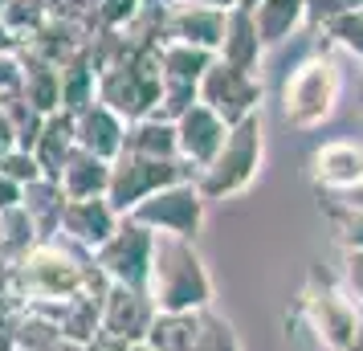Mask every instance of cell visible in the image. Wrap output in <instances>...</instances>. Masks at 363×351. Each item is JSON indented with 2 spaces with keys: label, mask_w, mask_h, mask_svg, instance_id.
<instances>
[{
  "label": "cell",
  "mask_w": 363,
  "mask_h": 351,
  "mask_svg": "<svg viewBox=\"0 0 363 351\" xmlns=\"http://www.w3.org/2000/svg\"><path fill=\"white\" fill-rule=\"evenodd\" d=\"M147 299L155 302L160 315H196L213 306V278H208L196 241L155 233Z\"/></svg>",
  "instance_id": "obj_1"
},
{
  "label": "cell",
  "mask_w": 363,
  "mask_h": 351,
  "mask_svg": "<svg viewBox=\"0 0 363 351\" xmlns=\"http://www.w3.org/2000/svg\"><path fill=\"white\" fill-rule=\"evenodd\" d=\"M343 99V69L330 53L302 57L281 82V115L294 131H318L335 118Z\"/></svg>",
  "instance_id": "obj_2"
},
{
  "label": "cell",
  "mask_w": 363,
  "mask_h": 351,
  "mask_svg": "<svg viewBox=\"0 0 363 351\" xmlns=\"http://www.w3.org/2000/svg\"><path fill=\"white\" fill-rule=\"evenodd\" d=\"M262 155H265L262 115H249L237 127H229V139H225V147L216 151L213 164L200 167V176H196L200 196L213 204V201H229L237 192H245L257 180V172H262Z\"/></svg>",
  "instance_id": "obj_3"
},
{
  "label": "cell",
  "mask_w": 363,
  "mask_h": 351,
  "mask_svg": "<svg viewBox=\"0 0 363 351\" xmlns=\"http://www.w3.org/2000/svg\"><path fill=\"white\" fill-rule=\"evenodd\" d=\"M164 94V69H160V50H127L123 62L99 74V102H106L123 123L155 115Z\"/></svg>",
  "instance_id": "obj_4"
},
{
  "label": "cell",
  "mask_w": 363,
  "mask_h": 351,
  "mask_svg": "<svg viewBox=\"0 0 363 351\" xmlns=\"http://www.w3.org/2000/svg\"><path fill=\"white\" fill-rule=\"evenodd\" d=\"M298 318L311 327L323 351H347L363 339V311L343 286L311 274L306 290L298 294Z\"/></svg>",
  "instance_id": "obj_5"
},
{
  "label": "cell",
  "mask_w": 363,
  "mask_h": 351,
  "mask_svg": "<svg viewBox=\"0 0 363 351\" xmlns=\"http://www.w3.org/2000/svg\"><path fill=\"white\" fill-rule=\"evenodd\" d=\"M180 180H196V172L184 164V160H151V155H131L123 151L118 160H111V188H106V201L115 204L118 217H127L135 204H143L151 192H160L167 184H180Z\"/></svg>",
  "instance_id": "obj_6"
},
{
  "label": "cell",
  "mask_w": 363,
  "mask_h": 351,
  "mask_svg": "<svg viewBox=\"0 0 363 351\" xmlns=\"http://www.w3.org/2000/svg\"><path fill=\"white\" fill-rule=\"evenodd\" d=\"M204 208H208V201L200 196L196 180H180V184H167L160 192H151L147 201L135 204L127 217L139 221L151 233L196 241V233L204 229Z\"/></svg>",
  "instance_id": "obj_7"
},
{
  "label": "cell",
  "mask_w": 363,
  "mask_h": 351,
  "mask_svg": "<svg viewBox=\"0 0 363 351\" xmlns=\"http://www.w3.org/2000/svg\"><path fill=\"white\" fill-rule=\"evenodd\" d=\"M151 253H155V233L143 229L139 221L123 217L115 237L94 250V266L111 278L115 286H131V290H147L151 274Z\"/></svg>",
  "instance_id": "obj_8"
},
{
  "label": "cell",
  "mask_w": 363,
  "mask_h": 351,
  "mask_svg": "<svg viewBox=\"0 0 363 351\" xmlns=\"http://www.w3.org/2000/svg\"><path fill=\"white\" fill-rule=\"evenodd\" d=\"M262 78L257 74H245V69H233L225 66L220 57H216L213 66L204 69V78H200V102L216 111V115L225 118L229 127H237L241 118L249 115H262Z\"/></svg>",
  "instance_id": "obj_9"
},
{
  "label": "cell",
  "mask_w": 363,
  "mask_h": 351,
  "mask_svg": "<svg viewBox=\"0 0 363 351\" xmlns=\"http://www.w3.org/2000/svg\"><path fill=\"white\" fill-rule=\"evenodd\" d=\"M311 184L330 196H347L363 188V143L355 139H327L311 151V167H306Z\"/></svg>",
  "instance_id": "obj_10"
},
{
  "label": "cell",
  "mask_w": 363,
  "mask_h": 351,
  "mask_svg": "<svg viewBox=\"0 0 363 351\" xmlns=\"http://www.w3.org/2000/svg\"><path fill=\"white\" fill-rule=\"evenodd\" d=\"M155 302L147 299V290H131V286H115L102 299V331L127 339V343H147L151 327H155Z\"/></svg>",
  "instance_id": "obj_11"
},
{
  "label": "cell",
  "mask_w": 363,
  "mask_h": 351,
  "mask_svg": "<svg viewBox=\"0 0 363 351\" xmlns=\"http://www.w3.org/2000/svg\"><path fill=\"white\" fill-rule=\"evenodd\" d=\"M225 139H229V123L208 111L204 102H196L192 111H184L176 118V143H180V160L192 172L200 176V167H208L216 160V151L225 147Z\"/></svg>",
  "instance_id": "obj_12"
},
{
  "label": "cell",
  "mask_w": 363,
  "mask_h": 351,
  "mask_svg": "<svg viewBox=\"0 0 363 351\" xmlns=\"http://www.w3.org/2000/svg\"><path fill=\"white\" fill-rule=\"evenodd\" d=\"M123 225V217L115 213V204L106 201V196H86V201H69L66 213H62V229L57 237H66L74 245H82V250H99L106 245L115 229Z\"/></svg>",
  "instance_id": "obj_13"
},
{
  "label": "cell",
  "mask_w": 363,
  "mask_h": 351,
  "mask_svg": "<svg viewBox=\"0 0 363 351\" xmlns=\"http://www.w3.org/2000/svg\"><path fill=\"white\" fill-rule=\"evenodd\" d=\"M225 21H229V13H220V9L180 0V4L167 9V41H184V45L216 53L220 41H225Z\"/></svg>",
  "instance_id": "obj_14"
},
{
  "label": "cell",
  "mask_w": 363,
  "mask_h": 351,
  "mask_svg": "<svg viewBox=\"0 0 363 351\" xmlns=\"http://www.w3.org/2000/svg\"><path fill=\"white\" fill-rule=\"evenodd\" d=\"M74 139L78 147L99 155V160H118L123 155V139H127V123L106 106V102H90L74 115Z\"/></svg>",
  "instance_id": "obj_15"
},
{
  "label": "cell",
  "mask_w": 363,
  "mask_h": 351,
  "mask_svg": "<svg viewBox=\"0 0 363 351\" xmlns=\"http://www.w3.org/2000/svg\"><path fill=\"white\" fill-rule=\"evenodd\" d=\"M262 37H257V21H253V9H229V21H225V41L216 57L233 69H245V74H257L262 69Z\"/></svg>",
  "instance_id": "obj_16"
},
{
  "label": "cell",
  "mask_w": 363,
  "mask_h": 351,
  "mask_svg": "<svg viewBox=\"0 0 363 351\" xmlns=\"http://www.w3.org/2000/svg\"><path fill=\"white\" fill-rule=\"evenodd\" d=\"M57 184L69 201H86V196H106L111 188V160H99L90 151H74L66 160V167L57 172Z\"/></svg>",
  "instance_id": "obj_17"
},
{
  "label": "cell",
  "mask_w": 363,
  "mask_h": 351,
  "mask_svg": "<svg viewBox=\"0 0 363 351\" xmlns=\"http://www.w3.org/2000/svg\"><path fill=\"white\" fill-rule=\"evenodd\" d=\"M66 204H69V196L62 192V184H57V180H50V176H41V180H33V184H25V192H21V208L33 217L41 241L57 237Z\"/></svg>",
  "instance_id": "obj_18"
},
{
  "label": "cell",
  "mask_w": 363,
  "mask_h": 351,
  "mask_svg": "<svg viewBox=\"0 0 363 351\" xmlns=\"http://www.w3.org/2000/svg\"><path fill=\"white\" fill-rule=\"evenodd\" d=\"M21 62H25L21 94L33 102L41 115H57L62 111V66H53V62H45L29 50H21Z\"/></svg>",
  "instance_id": "obj_19"
},
{
  "label": "cell",
  "mask_w": 363,
  "mask_h": 351,
  "mask_svg": "<svg viewBox=\"0 0 363 351\" xmlns=\"http://www.w3.org/2000/svg\"><path fill=\"white\" fill-rule=\"evenodd\" d=\"M253 21H257V37H262L265 50H274L281 41L306 25V0H262L253 9Z\"/></svg>",
  "instance_id": "obj_20"
},
{
  "label": "cell",
  "mask_w": 363,
  "mask_h": 351,
  "mask_svg": "<svg viewBox=\"0 0 363 351\" xmlns=\"http://www.w3.org/2000/svg\"><path fill=\"white\" fill-rule=\"evenodd\" d=\"M78 151V139H74V115H66V111H57V115L45 118V127H41V139H37V164H41V172L50 176V180H57V172L66 167V160Z\"/></svg>",
  "instance_id": "obj_21"
},
{
  "label": "cell",
  "mask_w": 363,
  "mask_h": 351,
  "mask_svg": "<svg viewBox=\"0 0 363 351\" xmlns=\"http://www.w3.org/2000/svg\"><path fill=\"white\" fill-rule=\"evenodd\" d=\"M123 151L131 155H151V160H180V143H176V123L167 118H139V123H127V139H123Z\"/></svg>",
  "instance_id": "obj_22"
},
{
  "label": "cell",
  "mask_w": 363,
  "mask_h": 351,
  "mask_svg": "<svg viewBox=\"0 0 363 351\" xmlns=\"http://www.w3.org/2000/svg\"><path fill=\"white\" fill-rule=\"evenodd\" d=\"M94 99H99V66L90 62V45H86L78 57L62 62V111L78 115Z\"/></svg>",
  "instance_id": "obj_23"
},
{
  "label": "cell",
  "mask_w": 363,
  "mask_h": 351,
  "mask_svg": "<svg viewBox=\"0 0 363 351\" xmlns=\"http://www.w3.org/2000/svg\"><path fill=\"white\" fill-rule=\"evenodd\" d=\"M37 245H41V233H37L33 217L21 204L9 208V213H0V262L4 266H21Z\"/></svg>",
  "instance_id": "obj_24"
},
{
  "label": "cell",
  "mask_w": 363,
  "mask_h": 351,
  "mask_svg": "<svg viewBox=\"0 0 363 351\" xmlns=\"http://www.w3.org/2000/svg\"><path fill=\"white\" fill-rule=\"evenodd\" d=\"M216 62V53L196 50V45H184V41H164L160 45V69H164V82H188L200 86L204 69Z\"/></svg>",
  "instance_id": "obj_25"
},
{
  "label": "cell",
  "mask_w": 363,
  "mask_h": 351,
  "mask_svg": "<svg viewBox=\"0 0 363 351\" xmlns=\"http://www.w3.org/2000/svg\"><path fill=\"white\" fill-rule=\"evenodd\" d=\"M200 323H204V311H196V315H160L147 343L155 351H192L200 339Z\"/></svg>",
  "instance_id": "obj_26"
},
{
  "label": "cell",
  "mask_w": 363,
  "mask_h": 351,
  "mask_svg": "<svg viewBox=\"0 0 363 351\" xmlns=\"http://www.w3.org/2000/svg\"><path fill=\"white\" fill-rule=\"evenodd\" d=\"M318 204H323L327 221L335 225L339 245H343V250H363V208L347 204L343 196H330V192H323V201Z\"/></svg>",
  "instance_id": "obj_27"
},
{
  "label": "cell",
  "mask_w": 363,
  "mask_h": 351,
  "mask_svg": "<svg viewBox=\"0 0 363 351\" xmlns=\"http://www.w3.org/2000/svg\"><path fill=\"white\" fill-rule=\"evenodd\" d=\"M50 17H53L50 0H9V4H4V13H0V21L9 25V33L17 37L21 45H25V41H29V37H33Z\"/></svg>",
  "instance_id": "obj_28"
},
{
  "label": "cell",
  "mask_w": 363,
  "mask_h": 351,
  "mask_svg": "<svg viewBox=\"0 0 363 351\" xmlns=\"http://www.w3.org/2000/svg\"><path fill=\"white\" fill-rule=\"evenodd\" d=\"M318 33H323V41H327L330 50L351 53V57H355V66H359V62H363V4H359V9H351V13H343V17L327 21Z\"/></svg>",
  "instance_id": "obj_29"
},
{
  "label": "cell",
  "mask_w": 363,
  "mask_h": 351,
  "mask_svg": "<svg viewBox=\"0 0 363 351\" xmlns=\"http://www.w3.org/2000/svg\"><path fill=\"white\" fill-rule=\"evenodd\" d=\"M192 351H241L237 347V335L225 318H216L213 311H204V323H200V339Z\"/></svg>",
  "instance_id": "obj_30"
},
{
  "label": "cell",
  "mask_w": 363,
  "mask_h": 351,
  "mask_svg": "<svg viewBox=\"0 0 363 351\" xmlns=\"http://www.w3.org/2000/svg\"><path fill=\"white\" fill-rule=\"evenodd\" d=\"M0 172H4V176H13L21 188L45 176V172H41V164H37V155H33V151H25V147H13L9 155H0Z\"/></svg>",
  "instance_id": "obj_31"
},
{
  "label": "cell",
  "mask_w": 363,
  "mask_h": 351,
  "mask_svg": "<svg viewBox=\"0 0 363 351\" xmlns=\"http://www.w3.org/2000/svg\"><path fill=\"white\" fill-rule=\"evenodd\" d=\"M339 278H343V290L355 299V306L363 311V250H343L339 257Z\"/></svg>",
  "instance_id": "obj_32"
},
{
  "label": "cell",
  "mask_w": 363,
  "mask_h": 351,
  "mask_svg": "<svg viewBox=\"0 0 363 351\" xmlns=\"http://www.w3.org/2000/svg\"><path fill=\"white\" fill-rule=\"evenodd\" d=\"M363 0H306V25H314V29H323L327 21L343 17V13H351V9H359Z\"/></svg>",
  "instance_id": "obj_33"
},
{
  "label": "cell",
  "mask_w": 363,
  "mask_h": 351,
  "mask_svg": "<svg viewBox=\"0 0 363 351\" xmlns=\"http://www.w3.org/2000/svg\"><path fill=\"white\" fill-rule=\"evenodd\" d=\"M21 82H25V62H21V50L0 53V99L21 94Z\"/></svg>",
  "instance_id": "obj_34"
},
{
  "label": "cell",
  "mask_w": 363,
  "mask_h": 351,
  "mask_svg": "<svg viewBox=\"0 0 363 351\" xmlns=\"http://www.w3.org/2000/svg\"><path fill=\"white\" fill-rule=\"evenodd\" d=\"M135 13H139V0H102L99 25L102 29H127Z\"/></svg>",
  "instance_id": "obj_35"
},
{
  "label": "cell",
  "mask_w": 363,
  "mask_h": 351,
  "mask_svg": "<svg viewBox=\"0 0 363 351\" xmlns=\"http://www.w3.org/2000/svg\"><path fill=\"white\" fill-rule=\"evenodd\" d=\"M21 192H25V188H21L13 176H4V172H0V213L17 208V204H21Z\"/></svg>",
  "instance_id": "obj_36"
},
{
  "label": "cell",
  "mask_w": 363,
  "mask_h": 351,
  "mask_svg": "<svg viewBox=\"0 0 363 351\" xmlns=\"http://www.w3.org/2000/svg\"><path fill=\"white\" fill-rule=\"evenodd\" d=\"M135 343H127V339H115V335H106V331H99L90 343H86L82 351H131Z\"/></svg>",
  "instance_id": "obj_37"
},
{
  "label": "cell",
  "mask_w": 363,
  "mask_h": 351,
  "mask_svg": "<svg viewBox=\"0 0 363 351\" xmlns=\"http://www.w3.org/2000/svg\"><path fill=\"white\" fill-rule=\"evenodd\" d=\"M13 147H17V131H13V123H9L4 106H0V155H9Z\"/></svg>",
  "instance_id": "obj_38"
},
{
  "label": "cell",
  "mask_w": 363,
  "mask_h": 351,
  "mask_svg": "<svg viewBox=\"0 0 363 351\" xmlns=\"http://www.w3.org/2000/svg\"><path fill=\"white\" fill-rule=\"evenodd\" d=\"M13 50H21V41L13 33H9V25L0 21V53H13Z\"/></svg>",
  "instance_id": "obj_39"
},
{
  "label": "cell",
  "mask_w": 363,
  "mask_h": 351,
  "mask_svg": "<svg viewBox=\"0 0 363 351\" xmlns=\"http://www.w3.org/2000/svg\"><path fill=\"white\" fill-rule=\"evenodd\" d=\"M176 4H180V0H176ZM184 4H208V9H220V13L237 9V0H184Z\"/></svg>",
  "instance_id": "obj_40"
},
{
  "label": "cell",
  "mask_w": 363,
  "mask_h": 351,
  "mask_svg": "<svg viewBox=\"0 0 363 351\" xmlns=\"http://www.w3.org/2000/svg\"><path fill=\"white\" fill-rule=\"evenodd\" d=\"M355 102L363 106V62L355 66Z\"/></svg>",
  "instance_id": "obj_41"
},
{
  "label": "cell",
  "mask_w": 363,
  "mask_h": 351,
  "mask_svg": "<svg viewBox=\"0 0 363 351\" xmlns=\"http://www.w3.org/2000/svg\"><path fill=\"white\" fill-rule=\"evenodd\" d=\"M343 201H347V204H355V208H363V188H355V192H347Z\"/></svg>",
  "instance_id": "obj_42"
},
{
  "label": "cell",
  "mask_w": 363,
  "mask_h": 351,
  "mask_svg": "<svg viewBox=\"0 0 363 351\" xmlns=\"http://www.w3.org/2000/svg\"><path fill=\"white\" fill-rule=\"evenodd\" d=\"M262 0H237V9H257Z\"/></svg>",
  "instance_id": "obj_43"
},
{
  "label": "cell",
  "mask_w": 363,
  "mask_h": 351,
  "mask_svg": "<svg viewBox=\"0 0 363 351\" xmlns=\"http://www.w3.org/2000/svg\"><path fill=\"white\" fill-rule=\"evenodd\" d=\"M347 351H363V339H359V343H355V347H347Z\"/></svg>",
  "instance_id": "obj_44"
},
{
  "label": "cell",
  "mask_w": 363,
  "mask_h": 351,
  "mask_svg": "<svg viewBox=\"0 0 363 351\" xmlns=\"http://www.w3.org/2000/svg\"><path fill=\"white\" fill-rule=\"evenodd\" d=\"M4 4H9V0H0V13H4Z\"/></svg>",
  "instance_id": "obj_45"
}]
</instances>
